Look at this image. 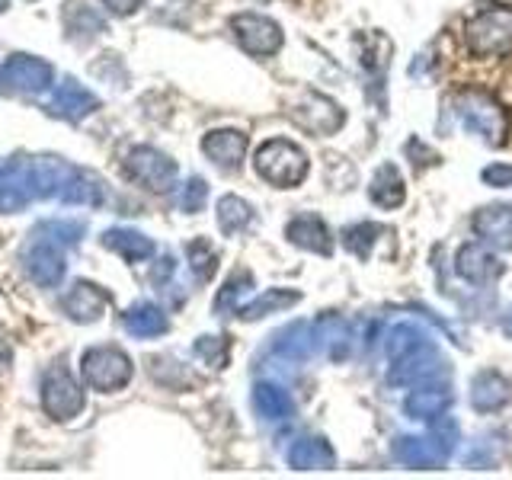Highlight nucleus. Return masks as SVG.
Returning <instances> with one entry per match:
<instances>
[{"label":"nucleus","instance_id":"obj_1","mask_svg":"<svg viewBox=\"0 0 512 480\" xmlns=\"http://www.w3.org/2000/svg\"><path fill=\"white\" fill-rule=\"evenodd\" d=\"M455 442H458V426L452 416H442V423L436 426L432 436H397L391 452L404 468L432 471V468H439V464H445Z\"/></svg>","mask_w":512,"mask_h":480},{"label":"nucleus","instance_id":"obj_2","mask_svg":"<svg viewBox=\"0 0 512 480\" xmlns=\"http://www.w3.org/2000/svg\"><path fill=\"white\" fill-rule=\"evenodd\" d=\"M308 154H304L298 144L285 141V138H272L266 141L253 157V170L260 180H266L276 189H295L301 180L308 176Z\"/></svg>","mask_w":512,"mask_h":480},{"label":"nucleus","instance_id":"obj_3","mask_svg":"<svg viewBox=\"0 0 512 480\" xmlns=\"http://www.w3.org/2000/svg\"><path fill=\"white\" fill-rule=\"evenodd\" d=\"M455 112H458L461 125L468 128V132L480 135L487 144H503L506 135H509V116H506V109L496 103L490 93H480V90L458 93Z\"/></svg>","mask_w":512,"mask_h":480},{"label":"nucleus","instance_id":"obj_4","mask_svg":"<svg viewBox=\"0 0 512 480\" xmlns=\"http://www.w3.org/2000/svg\"><path fill=\"white\" fill-rule=\"evenodd\" d=\"M80 375H84V381L93 391L112 394V391H122L125 384L132 381L135 365L119 346H93L84 352V359H80Z\"/></svg>","mask_w":512,"mask_h":480},{"label":"nucleus","instance_id":"obj_5","mask_svg":"<svg viewBox=\"0 0 512 480\" xmlns=\"http://www.w3.org/2000/svg\"><path fill=\"white\" fill-rule=\"evenodd\" d=\"M464 45L468 52L490 58V55H503L512 48V10H484L477 13L474 20L464 26Z\"/></svg>","mask_w":512,"mask_h":480},{"label":"nucleus","instance_id":"obj_6","mask_svg":"<svg viewBox=\"0 0 512 480\" xmlns=\"http://www.w3.org/2000/svg\"><path fill=\"white\" fill-rule=\"evenodd\" d=\"M42 407L58 423H68L84 410V391H80L77 378L64 362H55L42 375Z\"/></svg>","mask_w":512,"mask_h":480},{"label":"nucleus","instance_id":"obj_7","mask_svg":"<svg viewBox=\"0 0 512 480\" xmlns=\"http://www.w3.org/2000/svg\"><path fill=\"white\" fill-rule=\"evenodd\" d=\"M445 372H448V362L442 359L436 343L426 340L423 346H416V349L404 352V356L391 359L388 381L397 384V388H413V384H423V381H439Z\"/></svg>","mask_w":512,"mask_h":480},{"label":"nucleus","instance_id":"obj_8","mask_svg":"<svg viewBox=\"0 0 512 480\" xmlns=\"http://www.w3.org/2000/svg\"><path fill=\"white\" fill-rule=\"evenodd\" d=\"M125 173H128V180H135L138 186L151 192H170L176 186V173L180 170H176V160H170L164 151L138 144V148H132L125 157Z\"/></svg>","mask_w":512,"mask_h":480},{"label":"nucleus","instance_id":"obj_9","mask_svg":"<svg viewBox=\"0 0 512 480\" xmlns=\"http://www.w3.org/2000/svg\"><path fill=\"white\" fill-rule=\"evenodd\" d=\"M231 32L234 39L240 42L247 55L256 58H266V55H276L285 36H282V26L276 20H269L263 13H237L231 20Z\"/></svg>","mask_w":512,"mask_h":480},{"label":"nucleus","instance_id":"obj_10","mask_svg":"<svg viewBox=\"0 0 512 480\" xmlns=\"http://www.w3.org/2000/svg\"><path fill=\"white\" fill-rule=\"evenodd\" d=\"M23 263H26V276L42 288H55L64 279V266H68L64 263V247L42 231H32Z\"/></svg>","mask_w":512,"mask_h":480},{"label":"nucleus","instance_id":"obj_11","mask_svg":"<svg viewBox=\"0 0 512 480\" xmlns=\"http://www.w3.org/2000/svg\"><path fill=\"white\" fill-rule=\"evenodd\" d=\"M288 112H292V119L304 128V132H314V135H333L346 119L343 109L333 100H327V96H320V93H311V90H304L301 100H295Z\"/></svg>","mask_w":512,"mask_h":480},{"label":"nucleus","instance_id":"obj_12","mask_svg":"<svg viewBox=\"0 0 512 480\" xmlns=\"http://www.w3.org/2000/svg\"><path fill=\"white\" fill-rule=\"evenodd\" d=\"M0 74H4V84L23 93H42L55 84V68L36 55H10Z\"/></svg>","mask_w":512,"mask_h":480},{"label":"nucleus","instance_id":"obj_13","mask_svg":"<svg viewBox=\"0 0 512 480\" xmlns=\"http://www.w3.org/2000/svg\"><path fill=\"white\" fill-rule=\"evenodd\" d=\"M471 231L490 250H512V205H484L471 218Z\"/></svg>","mask_w":512,"mask_h":480},{"label":"nucleus","instance_id":"obj_14","mask_svg":"<svg viewBox=\"0 0 512 480\" xmlns=\"http://www.w3.org/2000/svg\"><path fill=\"white\" fill-rule=\"evenodd\" d=\"M452 400H455V394H452V388H448V384L423 381V384H413V391L407 394L404 413L410 416V420L432 423V420H439V416L448 413Z\"/></svg>","mask_w":512,"mask_h":480},{"label":"nucleus","instance_id":"obj_15","mask_svg":"<svg viewBox=\"0 0 512 480\" xmlns=\"http://www.w3.org/2000/svg\"><path fill=\"white\" fill-rule=\"evenodd\" d=\"M96 109H100V96H96L93 90H87L84 84H77L74 77L55 84L52 100H48V112H52V116L71 119V122L87 119Z\"/></svg>","mask_w":512,"mask_h":480},{"label":"nucleus","instance_id":"obj_16","mask_svg":"<svg viewBox=\"0 0 512 480\" xmlns=\"http://www.w3.org/2000/svg\"><path fill=\"white\" fill-rule=\"evenodd\" d=\"M109 308V295L103 292L100 285L93 282H74L68 292L61 295V311L68 314L77 324H93V320H100Z\"/></svg>","mask_w":512,"mask_h":480},{"label":"nucleus","instance_id":"obj_17","mask_svg":"<svg viewBox=\"0 0 512 480\" xmlns=\"http://www.w3.org/2000/svg\"><path fill=\"white\" fill-rule=\"evenodd\" d=\"M202 154L218 170H237L247 154V135L237 132V128H215L202 138Z\"/></svg>","mask_w":512,"mask_h":480},{"label":"nucleus","instance_id":"obj_18","mask_svg":"<svg viewBox=\"0 0 512 480\" xmlns=\"http://www.w3.org/2000/svg\"><path fill=\"white\" fill-rule=\"evenodd\" d=\"M455 269L471 285H487L503 276V263L496 260L487 244H464L455 256Z\"/></svg>","mask_w":512,"mask_h":480},{"label":"nucleus","instance_id":"obj_19","mask_svg":"<svg viewBox=\"0 0 512 480\" xmlns=\"http://www.w3.org/2000/svg\"><path fill=\"white\" fill-rule=\"evenodd\" d=\"M317 346H320L317 327L308 324V320H295V324H288L285 330H279L276 336H272V349H276V356L292 359V362H308Z\"/></svg>","mask_w":512,"mask_h":480},{"label":"nucleus","instance_id":"obj_20","mask_svg":"<svg viewBox=\"0 0 512 480\" xmlns=\"http://www.w3.org/2000/svg\"><path fill=\"white\" fill-rule=\"evenodd\" d=\"M285 237L292 240L295 247L317 253V256H330L333 253V237L330 228L324 224V218L317 215H298L285 224Z\"/></svg>","mask_w":512,"mask_h":480},{"label":"nucleus","instance_id":"obj_21","mask_svg":"<svg viewBox=\"0 0 512 480\" xmlns=\"http://www.w3.org/2000/svg\"><path fill=\"white\" fill-rule=\"evenodd\" d=\"M512 400V384L500 372H480L471 381V407L477 413L503 410Z\"/></svg>","mask_w":512,"mask_h":480},{"label":"nucleus","instance_id":"obj_22","mask_svg":"<svg viewBox=\"0 0 512 480\" xmlns=\"http://www.w3.org/2000/svg\"><path fill=\"white\" fill-rule=\"evenodd\" d=\"M333 461H336V455H333L330 442L320 436L295 439L292 448H288V464H292L295 471H330Z\"/></svg>","mask_w":512,"mask_h":480},{"label":"nucleus","instance_id":"obj_23","mask_svg":"<svg viewBox=\"0 0 512 480\" xmlns=\"http://www.w3.org/2000/svg\"><path fill=\"white\" fill-rule=\"evenodd\" d=\"M368 199H372L378 208H400L407 199V186H404V176L394 164H381L368 183Z\"/></svg>","mask_w":512,"mask_h":480},{"label":"nucleus","instance_id":"obj_24","mask_svg":"<svg viewBox=\"0 0 512 480\" xmlns=\"http://www.w3.org/2000/svg\"><path fill=\"white\" fill-rule=\"evenodd\" d=\"M103 247L119 253L125 263H141V260H151L154 256V240L144 237L141 231L132 228H112L103 234Z\"/></svg>","mask_w":512,"mask_h":480},{"label":"nucleus","instance_id":"obj_25","mask_svg":"<svg viewBox=\"0 0 512 480\" xmlns=\"http://www.w3.org/2000/svg\"><path fill=\"white\" fill-rule=\"evenodd\" d=\"M253 407H256V413L263 416V420L279 423V420H288V416L295 413V400L288 397V391L279 388V384L263 381V384H256V388H253Z\"/></svg>","mask_w":512,"mask_h":480},{"label":"nucleus","instance_id":"obj_26","mask_svg":"<svg viewBox=\"0 0 512 480\" xmlns=\"http://www.w3.org/2000/svg\"><path fill=\"white\" fill-rule=\"evenodd\" d=\"M125 330L132 336H141V340H151V336H160L170 330L167 314L151 301H138L135 308L125 311Z\"/></svg>","mask_w":512,"mask_h":480},{"label":"nucleus","instance_id":"obj_27","mask_svg":"<svg viewBox=\"0 0 512 480\" xmlns=\"http://www.w3.org/2000/svg\"><path fill=\"white\" fill-rule=\"evenodd\" d=\"M301 301V292H288V288H266L260 298L247 301L244 308L237 311L240 320H260L266 314H276V311H285L292 308V304Z\"/></svg>","mask_w":512,"mask_h":480},{"label":"nucleus","instance_id":"obj_28","mask_svg":"<svg viewBox=\"0 0 512 480\" xmlns=\"http://www.w3.org/2000/svg\"><path fill=\"white\" fill-rule=\"evenodd\" d=\"M253 221V205L240 196H221L218 199V228L224 234H240Z\"/></svg>","mask_w":512,"mask_h":480},{"label":"nucleus","instance_id":"obj_29","mask_svg":"<svg viewBox=\"0 0 512 480\" xmlns=\"http://www.w3.org/2000/svg\"><path fill=\"white\" fill-rule=\"evenodd\" d=\"M250 288H253V279H250V272L247 269H240L234 272V276L224 282V288L218 292L215 298V311L218 314H237L240 308H244V301L250 295Z\"/></svg>","mask_w":512,"mask_h":480},{"label":"nucleus","instance_id":"obj_30","mask_svg":"<svg viewBox=\"0 0 512 480\" xmlns=\"http://www.w3.org/2000/svg\"><path fill=\"white\" fill-rule=\"evenodd\" d=\"M314 327H317V340H320V346H327L330 359H343L346 356V346H349V327H346V320L336 317V314H327V317H320Z\"/></svg>","mask_w":512,"mask_h":480},{"label":"nucleus","instance_id":"obj_31","mask_svg":"<svg viewBox=\"0 0 512 480\" xmlns=\"http://www.w3.org/2000/svg\"><path fill=\"white\" fill-rule=\"evenodd\" d=\"M186 260H189V269H192V276H196L199 282H208L215 276V269H218V253L215 247L208 244V240H192V244L186 247Z\"/></svg>","mask_w":512,"mask_h":480},{"label":"nucleus","instance_id":"obj_32","mask_svg":"<svg viewBox=\"0 0 512 480\" xmlns=\"http://www.w3.org/2000/svg\"><path fill=\"white\" fill-rule=\"evenodd\" d=\"M381 234H384V228H378V224H372V221H359V224H352V228L343 231V247H346L349 253H356L359 260H365V256L372 253L375 240H378Z\"/></svg>","mask_w":512,"mask_h":480},{"label":"nucleus","instance_id":"obj_33","mask_svg":"<svg viewBox=\"0 0 512 480\" xmlns=\"http://www.w3.org/2000/svg\"><path fill=\"white\" fill-rule=\"evenodd\" d=\"M426 340L429 336L416 324H397V327H391L388 340H384V349H388V359H397V356H404V352L423 346Z\"/></svg>","mask_w":512,"mask_h":480},{"label":"nucleus","instance_id":"obj_34","mask_svg":"<svg viewBox=\"0 0 512 480\" xmlns=\"http://www.w3.org/2000/svg\"><path fill=\"white\" fill-rule=\"evenodd\" d=\"M36 231L48 234L52 240H58L61 247H74L80 244V234H84V224L80 221H64V218H55V221H42Z\"/></svg>","mask_w":512,"mask_h":480},{"label":"nucleus","instance_id":"obj_35","mask_svg":"<svg viewBox=\"0 0 512 480\" xmlns=\"http://www.w3.org/2000/svg\"><path fill=\"white\" fill-rule=\"evenodd\" d=\"M228 340L224 336H199L196 340V356L205 359L212 368H224L228 365Z\"/></svg>","mask_w":512,"mask_h":480},{"label":"nucleus","instance_id":"obj_36","mask_svg":"<svg viewBox=\"0 0 512 480\" xmlns=\"http://www.w3.org/2000/svg\"><path fill=\"white\" fill-rule=\"evenodd\" d=\"M205 199H208V186L202 176H189L183 183V192H180V208L189 215H196L205 208Z\"/></svg>","mask_w":512,"mask_h":480},{"label":"nucleus","instance_id":"obj_37","mask_svg":"<svg viewBox=\"0 0 512 480\" xmlns=\"http://www.w3.org/2000/svg\"><path fill=\"white\" fill-rule=\"evenodd\" d=\"M484 183L487 186H496V189H512V167L509 164H493V167H484Z\"/></svg>","mask_w":512,"mask_h":480},{"label":"nucleus","instance_id":"obj_38","mask_svg":"<svg viewBox=\"0 0 512 480\" xmlns=\"http://www.w3.org/2000/svg\"><path fill=\"white\" fill-rule=\"evenodd\" d=\"M144 0H103V7L112 13V16H132Z\"/></svg>","mask_w":512,"mask_h":480},{"label":"nucleus","instance_id":"obj_39","mask_svg":"<svg viewBox=\"0 0 512 480\" xmlns=\"http://www.w3.org/2000/svg\"><path fill=\"white\" fill-rule=\"evenodd\" d=\"M7 365H10V346L0 340V372H4Z\"/></svg>","mask_w":512,"mask_h":480},{"label":"nucleus","instance_id":"obj_40","mask_svg":"<svg viewBox=\"0 0 512 480\" xmlns=\"http://www.w3.org/2000/svg\"><path fill=\"white\" fill-rule=\"evenodd\" d=\"M503 330H506V336H512V308H509L506 317H503Z\"/></svg>","mask_w":512,"mask_h":480},{"label":"nucleus","instance_id":"obj_41","mask_svg":"<svg viewBox=\"0 0 512 480\" xmlns=\"http://www.w3.org/2000/svg\"><path fill=\"white\" fill-rule=\"evenodd\" d=\"M7 10V0H0V13H4Z\"/></svg>","mask_w":512,"mask_h":480}]
</instances>
